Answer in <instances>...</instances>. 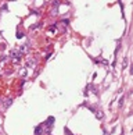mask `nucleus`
Instances as JSON below:
<instances>
[{"mask_svg":"<svg viewBox=\"0 0 133 135\" xmlns=\"http://www.w3.org/2000/svg\"><path fill=\"white\" fill-rule=\"evenodd\" d=\"M10 57L14 60V59H17V60H21V57H22V53H20V50L17 49H13L10 50Z\"/></svg>","mask_w":133,"mask_h":135,"instance_id":"nucleus-1","label":"nucleus"},{"mask_svg":"<svg viewBox=\"0 0 133 135\" xmlns=\"http://www.w3.org/2000/svg\"><path fill=\"white\" fill-rule=\"evenodd\" d=\"M53 123H54V118H53V117H49V118H47V121L44 123V128H46V132H47V134H49L50 130H51Z\"/></svg>","mask_w":133,"mask_h":135,"instance_id":"nucleus-2","label":"nucleus"},{"mask_svg":"<svg viewBox=\"0 0 133 135\" xmlns=\"http://www.w3.org/2000/svg\"><path fill=\"white\" fill-rule=\"evenodd\" d=\"M43 134V127L42 125H39V127L35 128V135H42Z\"/></svg>","mask_w":133,"mask_h":135,"instance_id":"nucleus-3","label":"nucleus"},{"mask_svg":"<svg viewBox=\"0 0 133 135\" xmlns=\"http://www.w3.org/2000/svg\"><path fill=\"white\" fill-rule=\"evenodd\" d=\"M35 66H36V61L31 60V59H29V60L26 61V64H25V67H35Z\"/></svg>","mask_w":133,"mask_h":135,"instance_id":"nucleus-4","label":"nucleus"},{"mask_svg":"<svg viewBox=\"0 0 133 135\" xmlns=\"http://www.w3.org/2000/svg\"><path fill=\"white\" fill-rule=\"evenodd\" d=\"M96 113V117H97V120H103V118H104V113H103V111H94Z\"/></svg>","mask_w":133,"mask_h":135,"instance_id":"nucleus-5","label":"nucleus"},{"mask_svg":"<svg viewBox=\"0 0 133 135\" xmlns=\"http://www.w3.org/2000/svg\"><path fill=\"white\" fill-rule=\"evenodd\" d=\"M20 53H25V52H26V45H22V46H20Z\"/></svg>","mask_w":133,"mask_h":135,"instance_id":"nucleus-6","label":"nucleus"},{"mask_svg":"<svg viewBox=\"0 0 133 135\" xmlns=\"http://www.w3.org/2000/svg\"><path fill=\"white\" fill-rule=\"evenodd\" d=\"M11 103H13V99H7V100H6V103H4V107H6V109H7V107L10 106Z\"/></svg>","mask_w":133,"mask_h":135,"instance_id":"nucleus-7","label":"nucleus"},{"mask_svg":"<svg viewBox=\"0 0 133 135\" xmlns=\"http://www.w3.org/2000/svg\"><path fill=\"white\" fill-rule=\"evenodd\" d=\"M21 75H22V77L26 75V68H22V70H21Z\"/></svg>","mask_w":133,"mask_h":135,"instance_id":"nucleus-8","label":"nucleus"},{"mask_svg":"<svg viewBox=\"0 0 133 135\" xmlns=\"http://www.w3.org/2000/svg\"><path fill=\"white\" fill-rule=\"evenodd\" d=\"M126 66H128V57H125V59H123V68H125Z\"/></svg>","mask_w":133,"mask_h":135,"instance_id":"nucleus-9","label":"nucleus"},{"mask_svg":"<svg viewBox=\"0 0 133 135\" xmlns=\"http://www.w3.org/2000/svg\"><path fill=\"white\" fill-rule=\"evenodd\" d=\"M119 107H121V106H122V104H123V96H122V98H121V99H119Z\"/></svg>","mask_w":133,"mask_h":135,"instance_id":"nucleus-10","label":"nucleus"},{"mask_svg":"<svg viewBox=\"0 0 133 135\" xmlns=\"http://www.w3.org/2000/svg\"><path fill=\"white\" fill-rule=\"evenodd\" d=\"M65 134L66 135H71V132H69V130H68V128H65Z\"/></svg>","mask_w":133,"mask_h":135,"instance_id":"nucleus-11","label":"nucleus"},{"mask_svg":"<svg viewBox=\"0 0 133 135\" xmlns=\"http://www.w3.org/2000/svg\"><path fill=\"white\" fill-rule=\"evenodd\" d=\"M0 102H1V100H0Z\"/></svg>","mask_w":133,"mask_h":135,"instance_id":"nucleus-12","label":"nucleus"}]
</instances>
